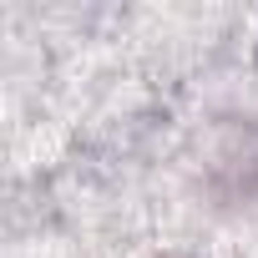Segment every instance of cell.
Segmentation results:
<instances>
[{
	"label": "cell",
	"mask_w": 258,
	"mask_h": 258,
	"mask_svg": "<svg viewBox=\"0 0 258 258\" xmlns=\"http://www.w3.org/2000/svg\"><path fill=\"white\" fill-rule=\"evenodd\" d=\"M203 198L223 213L233 208H253L258 203V137H238L228 142L208 167H203Z\"/></svg>",
	"instance_id": "cell-1"
},
{
	"label": "cell",
	"mask_w": 258,
	"mask_h": 258,
	"mask_svg": "<svg viewBox=\"0 0 258 258\" xmlns=\"http://www.w3.org/2000/svg\"><path fill=\"white\" fill-rule=\"evenodd\" d=\"M152 258H192L187 248H162V253H152Z\"/></svg>",
	"instance_id": "cell-2"
}]
</instances>
